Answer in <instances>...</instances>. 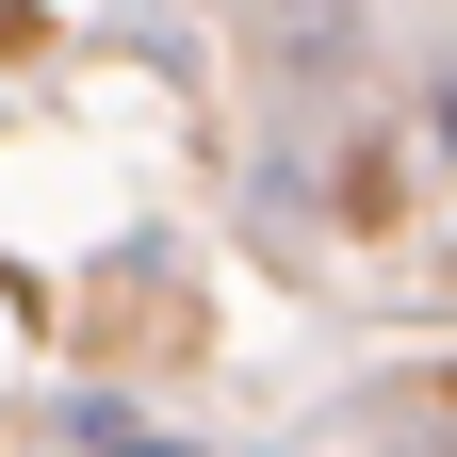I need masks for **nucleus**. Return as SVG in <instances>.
I'll use <instances>...</instances> for the list:
<instances>
[{
    "instance_id": "obj_2",
    "label": "nucleus",
    "mask_w": 457,
    "mask_h": 457,
    "mask_svg": "<svg viewBox=\"0 0 457 457\" xmlns=\"http://www.w3.org/2000/svg\"><path fill=\"white\" fill-rule=\"evenodd\" d=\"M441 147H457V82H441Z\"/></svg>"
},
{
    "instance_id": "obj_1",
    "label": "nucleus",
    "mask_w": 457,
    "mask_h": 457,
    "mask_svg": "<svg viewBox=\"0 0 457 457\" xmlns=\"http://www.w3.org/2000/svg\"><path fill=\"white\" fill-rule=\"evenodd\" d=\"M82 441L98 457H196V441H147V425H114V409H82Z\"/></svg>"
}]
</instances>
